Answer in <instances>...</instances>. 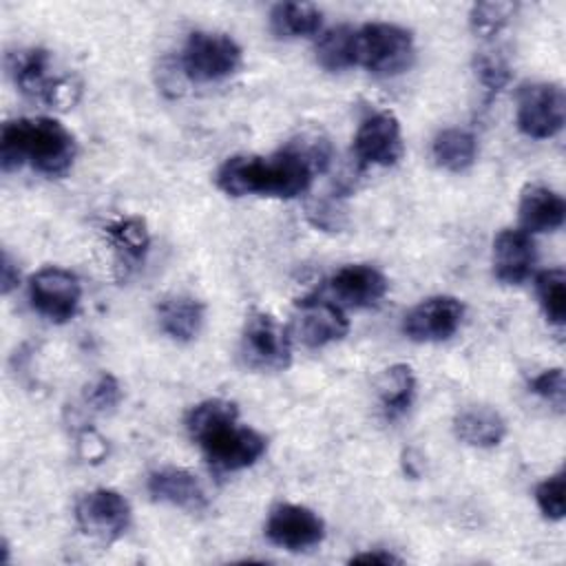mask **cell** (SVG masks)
<instances>
[{"instance_id": "obj_31", "label": "cell", "mask_w": 566, "mask_h": 566, "mask_svg": "<svg viewBox=\"0 0 566 566\" xmlns=\"http://www.w3.org/2000/svg\"><path fill=\"white\" fill-rule=\"evenodd\" d=\"M122 398V389H119V382L115 380V376L111 374H102L86 391V402L93 405V409H99V411H106V409H113Z\"/></svg>"}, {"instance_id": "obj_9", "label": "cell", "mask_w": 566, "mask_h": 566, "mask_svg": "<svg viewBox=\"0 0 566 566\" xmlns=\"http://www.w3.org/2000/svg\"><path fill=\"white\" fill-rule=\"evenodd\" d=\"M29 298L38 314L53 323H64L75 316L82 287L77 276L69 270L42 268L29 281Z\"/></svg>"}, {"instance_id": "obj_13", "label": "cell", "mask_w": 566, "mask_h": 566, "mask_svg": "<svg viewBox=\"0 0 566 566\" xmlns=\"http://www.w3.org/2000/svg\"><path fill=\"white\" fill-rule=\"evenodd\" d=\"M354 153L363 164H396L402 155V135L398 119L389 111L365 117L354 137Z\"/></svg>"}, {"instance_id": "obj_3", "label": "cell", "mask_w": 566, "mask_h": 566, "mask_svg": "<svg viewBox=\"0 0 566 566\" xmlns=\"http://www.w3.org/2000/svg\"><path fill=\"white\" fill-rule=\"evenodd\" d=\"M75 159L73 135L51 117H22L7 122L0 135V164L11 172L24 164L33 170L60 177Z\"/></svg>"}, {"instance_id": "obj_14", "label": "cell", "mask_w": 566, "mask_h": 566, "mask_svg": "<svg viewBox=\"0 0 566 566\" xmlns=\"http://www.w3.org/2000/svg\"><path fill=\"white\" fill-rule=\"evenodd\" d=\"M349 329L343 307L325 298H305L298 303V316L294 332L307 347H323L340 340Z\"/></svg>"}, {"instance_id": "obj_7", "label": "cell", "mask_w": 566, "mask_h": 566, "mask_svg": "<svg viewBox=\"0 0 566 566\" xmlns=\"http://www.w3.org/2000/svg\"><path fill=\"white\" fill-rule=\"evenodd\" d=\"M239 356L245 367L259 371H281L290 365L292 347L287 329L268 312H252L245 318Z\"/></svg>"}, {"instance_id": "obj_10", "label": "cell", "mask_w": 566, "mask_h": 566, "mask_svg": "<svg viewBox=\"0 0 566 566\" xmlns=\"http://www.w3.org/2000/svg\"><path fill=\"white\" fill-rule=\"evenodd\" d=\"M75 520L86 535L108 544L126 533L130 524V504L113 489H95L80 497Z\"/></svg>"}, {"instance_id": "obj_21", "label": "cell", "mask_w": 566, "mask_h": 566, "mask_svg": "<svg viewBox=\"0 0 566 566\" xmlns=\"http://www.w3.org/2000/svg\"><path fill=\"white\" fill-rule=\"evenodd\" d=\"M478 155V142L473 133L464 128H444L433 137L431 157L433 161L451 172L467 170Z\"/></svg>"}, {"instance_id": "obj_25", "label": "cell", "mask_w": 566, "mask_h": 566, "mask_svg": "<svg viewBox=\"0 0 566 566\" xmlns=\"http://www.w3.org/2000/svg\"><path fill=\"white\" fill-rule=\"evenodd\" d=\"M535 290L544 316L562 327L566 321V272L562 268H551L537 274Z\"/></svg>"}, {"instance_id": "obj_19", "label": "cell", "mask_w": 566, "mask_h": 566, "mask_svg": "<svg viewBox=\"0 0 566 566\" xmlns=\"http://www.w3.org/2000/svg\"><path fill=\"white\" fill-rule=\"evenodd\" d=\"M453 431L458 440H462L464 444L489 449L502 442L506 433V422L500 416V411L484 405H473L462 409L453 418Z\"/></svg>"}, {"instance_id": "obj_20", "label": "cell", "mask_w": 566, "mask_h": 566, "mask_svg": "<svg viewBox=\"0 0 566 566\" xmlns=\"http://www.w3.org/2000/svg\"><path fill=\"white\" fill-rule=\"evenodd\" d=\"M157 316H159V327L175 340H192L206 316V307L201 301L186 296V294H175L164 298L157 305Z\"/></svg>"}, {"instance_id": "obj_5", "label": "cell", "mask_w": 566, "mask_h": 566, "mask_svg": "<svg viewBox=\"0 0 566 566\" xmlns=\"http://www.w3.org/2000/svg\"><path fill=\"white\" fill-rule=\"evenodd\" d=\"M9 69L18 88L40 102H46L55 108H66L75 104L80 86L64 75L51 73V57L44 49H27L11 55Z\"/></svg>"}, {"instance_id": "obj_15", "label": "cell", "mask_w": 566, "mask_h": 566, "mask_svg": "<svg viewBox=\"0 0 566 566\" xmlns=\"http://www.w3.org/2000/svg\"><path fill=\"white\" fill-rule=\"evenodd\" d=\"M327 287L336 298V305L369 307L385 296L387 279L374 265L356 263V265H345L336 274H332V279L327 281Z\"/></svg>"}, {"instance_id": "obj_33", "label": "cell", "mask_w": 566, "mask_h": 566, "mask_svg": "<svg viewBox=\"0 0 566 566\" xmlns=\"http://www.w3.org/2000/svg\"><path fill=\"white\" fill-rule=\"evenodd\" d=\"M18 279H20L18 265H13L11 256L4 252V254H2V274H0V281H2V294H9V292L18 285Z\"/></svg>"}, {"instance_id": "obj_16", "label": "cell", "mask_w": 566, "mask_h": 566, "mask_svg": "<svg viewBox=\"0 0 566 566\" xmlns=\"http://www.w3.org/2000/svg\"><path fill=\"white\" fill-rule=\"evenodd\" d=\"M535 265V243L522 228L500 230L493 239V272L502 283H522Z\"/></svg>"}, {"instance_id": "obj_8", "label": "cell", "mask_w": 566, "mask_h": 566, "mask_svg": "<svg viewBox=\"0 0 566 566\" xmlns=\"http://www.w3.org/2000/svg\"><path fill=\"white\" fill-rule=\"evenodd\" d=\"M564 88L553 82H526L517 88V128L533 139H548L564 126Z\"/></svg>"}, {"instance_id": "obj_23", "label": "cell", "mask_w": 566, "mask_h": 566, "mask_svg": "<svg viewBox=\"0 0 566 566\" xmlns=\"http://www.w3.org/2000/svg\"><path fill=\"white\" fill-rule=\"evenodd\" d=\"M321 22V11L310 2H279L270 11V27L276 38L314 35Z\"/></svg>"}, {"instance_id": "obj_12", "label": "cell", "mask_w": 566, "mask_h": 566, "mask_svg": "<svg viewBox=\"0 0 566 566\" xmlns=\"http://www.w3.org/2000/svg\"><path fill=\"white\" fill-rule=\"evenodd\" d=\"M265 535L272 544L287 551H305L323 542L325 524L307 506L301 504H279L272 509Z\"/></svg>"}, {"instance_id": "obj_28", "label": "cell", "mask_w": 566, "mask_h": 566, "mask_svg": "<svg viewBox=\"0 0 566 566\" xmlns=\"http://www.w3.org/2000/svg\"><path fill=\"white\" fill-rule=\"evenodd\" d=\"M473 66H475V75H478L480 84L484 86V91H489V95L497 93L500 88H504L509 84L511 71H509V64L504 62V57L493 55V53H478Z\"/></svg>"}, {"instance_id": "obj_24", "label": "cell", "mask_w": 566, "mask_h": 566, "mask_svg": "<svg viewBox=\"0 0 566 566\" xmlns=\"http://www.w3.org/2000/svg\"><path fill=\"white\" fill-rule=\"evenodd\" d=\"M354 31L347 24L332 27L316 42V62L325 71H343L354 66Z\"/></svg>"}, {"instance_id": "obj_26", "label": "cell", "mask_w": 566, "mask_h": 566, "mask_svg": "<svg viewBox=\"0 0 566 566\" xmlns=\"http://www.w3.org/2000/svg\"><path fill=\"white\" fill-rule=\"evenodd\" d=\"M111 243L130 261H139L150 243L146 223L139 217H126L106 228Z\"/></svg>"}, {"instance_id": "obj_1", "label": "cell", "mask_w": 566, "mask_h": 566, "mask_svg": "<svg viewBox=\"0 0 566 566\" xmlns=\"http://www.w3.org/2000/svg\"><path fill=\"white\" fill-rule=\"evenodd\" d=\"M329 161V146L323 139L292 144L272 157L237 155L217 170V186L230 197L261 195L292 199L310 188L312 175Z\"/></svg>"}, {"instance_id": "obj_2", "label": "cell", "mask_w": 566, "mask_h": 566, "mask_svg": "<svg viewBox=\"0 0 566 566\" xmlns=\"http://www.w3.org/2000/svg\"><path fill=\"white\" fill-rule=\"evenodd\" d=\"M237 418V405L223 398L203 400L186 416L190 438L219 471H241L254 464L268 449V440L250 427H239Z\"/></svg>"}, {"instance_id": "obj_11", "label": "cell", "mask_w": 566, "mask_h": 566, "mask_svg": "<svg viewBox=\"0 0 566 566\" xmlns=\"http://www.w3.org/2000/svg\"><path fill=\"white\" fill-rule=\"evenodd\" d=\"M462 316L464 305L455 296H431L405 316L402 329L416 343H438L458 332Z\"/></svg>"}, {"instance_id": "obj_18", "label": "cell", "mask_w": 566, "mask_h": 566, "mask_svg": "<svg viewBox=\"0 0 566 566\" xmlns=\"http://www.w3.org/2000/svg\"><path fill=\"white\" fill-rule=\"evenodd\" d=\"M517 212L524 232H551L564 226L566 203L555 190L533 184L524 188Z\"/></svg>"}, {"instance_id": "obj_30", "label": "cell", "mask_w": 566, "mask_h": 566, "mask_svg": "<svg viewBox=\"0 0 566 566\" xmlns=\"http://www.w3.org/2000/svg\"><path fill=\"white\" fill-rule=\"evenodd\" d=\"M531 391L537 394L539 398L548 400L555 409H564L566 402V382H564V369L562 367H553V369H544L542 374H537L531 382H528Z\"/></svg>"}, {"instance_id": "obj_4", "label": "cell", "mask_w": 566, "mask_h": 566, "mask_svg": "<svg viewBox=\"0 0 566 566\" xmlns=\"http://www.w3.org/2000/svg\"><path fill=\"white\" fill-rule=\"evenodd\" d=\"M413 60V38L407 29L371 22L354 31V64L376 75H398Z\"/></svg>"}, {"instance_id": "obj_32", "label": "cell", "mask_w": 566, "mask_h": 566, "mask_svg": "<svg viewBox=\"0 0 566 566\" xmlns=\"http://www.w3.org/2000/svg\"><path fill=\"white\" fill-rule=\"evenodd\" d=\"M352 564H380V566H389V564H400V557L382 551V548H376V551H367V553H358L349 559Z\"/></svg>"}, {"instance_id": "obj_27", "label": "cell", "mask_w": 566, "mask_h": 566, "mask_svg": "<svg viewBox=\"0 0 566 566\" xmlns=\"http://www.w3.org/2000/svg\"><path fill=\"white\" fill-rule=\"evenodd\" d=\"M515 4L511 2H478L473 4L469 20L475 33L495 35L513 15Z\"/></svg>"}, {"instance_id": "obj_22", "label": "cell", "mask_w": 566, "mask_h": 566, "mask_svg": "<svg viewBox=\"0 0 566 566\" xmlns=\"http://www.w3.org/2000/svg\"><path fill=\"white\" fill-rule=\"evenodd\" d=\"M376 394L389 418L402 416L411 407L416 394V378L411 367L398 363L382 369V374L376 378Z\"/></svg>"}, {"instance_id": "obj_6", "label": "cell", "mask_w": 566, "mask_h": 566, "mask_svg": "<svg viewBox=\"0 0 566 566\" xmlns=\"http://www.w3.org/2000/svg\"><path fill=\"white\" fill-rule=\"evenodd\" d=\"M241 64V46L226 33L195 31L181 51V71L192 82H217Z\"/></svg>"}, {"instance_id": "obj_29", "label": "cell", "mask_w": 566, "mask_h": 566, "mask_svg": "<svg viewBox=\"0 0 566 566\" xmlns=\"http://www.w3.org/2000/svg\"><path fill=\"white\" fill-rule=\"evenodd\" d=\"M564 473H555L548 480H544L537 489H535V502L539 506V511L548 517V520H562L564 517Z\"/></svg>"}, {"instance_id": "obj_17", "label": "cell", "mask_w": 566, "mask_h": 566, "mask_svg": "<svg viewBox=\"0 0 566 566\" xmlns=\"http://www.w3.org/2000/svg\"><path fill=\"white\" fill-rule=\"evenodd\" d=\"M148 493L159 502H168L186 511H201L208 504L206 491L199 480L190 471L179 467L153 471L148 475Z\"/></svg>"}]
</instances>
